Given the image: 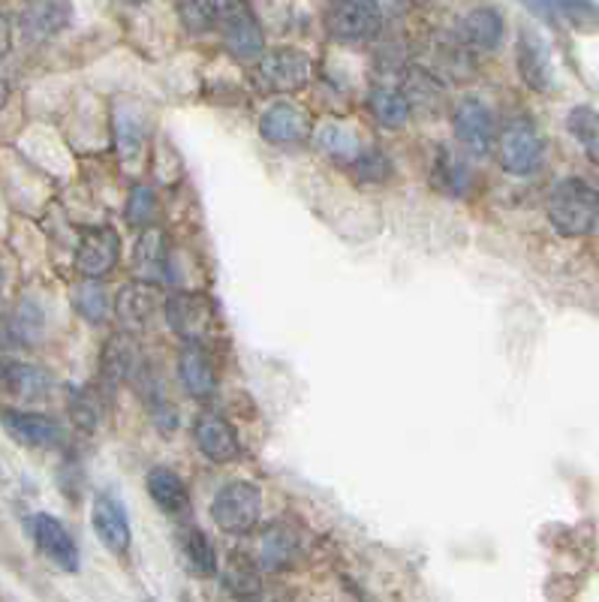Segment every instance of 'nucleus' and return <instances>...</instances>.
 <instances>
[{
	"mask_svg": "<svg viewBox=\"0 0 599 602\" xmlns=\"http://www.w3.org/2000/svg\"><path fill=\"white\" fill-rule=\"evenodd\" d=\"M599 220V194L585 178H564L548 196V224L564 238L590 236Z\"/></svg>",
	"mask_w": 599,
	"mask_h": 602,
	"instance_id": "obj_1",
	"label": "nucleus"
},
{
	"mask_svg": "<svg viewBox=\"0 0 599 602\" xmlns=\"http://www.w3.org/2000/svg\"><path fill=\"white\" fill-rule=\"evenodd\" d=\"M262 516V491L254 482L233 479L211 500V518L224 533H250Z\"/></svg>",
	"mask_w": 599,
	"mask_h": 602,
	"instance_id": "obj_2",
	"label": "nucleus"
},
{
	"mask_svg": "<svg viewBox=\"0 0 599 602\" xmlns=\"http://www.w3.org/2000/svg\"><path fill=\"white\" fill-rule=\"evenodd\" d=\"M497 157H500V166L506 173L525 178V175H534L543 166L546 142H543L539 129L530 121L515 118L497 136Z\"/></svg>",
	"mask_w": 599,
	"mask_h": 602,
	"instance_id": "obj_3",
	"label": "nucleus"
},
{
	"mask_svg": "<svg viewBox=\"0 0 599 602\" xmlns=\"http://www.w3.org/2000/svg\"><path fill=\"white\" fill-rule=\"evenodd\" d=\"M163 316L184 344L203 346L215 325V301L205 292H172L169 299L163 301Z\"/></svg>",
	"mask_w": 599,
	"mask_h": 602,
	"instance_id": "obj_4",
	"label": "nucleus"
},
{
	"mask_svg": "<svg viewBox=\"0 0 599 602\" xmlns=\"http://www.w3.org/2000/svg\"><path fill=\"white\" fill-rule=\"evenodd\" d=\"M217 28H220L224 45L236 58L254 61L266 54L262 28H259L254 10L245 3H217Z\"/></svg>",
	"mask_w": 599,
	"mask_h": 602,
	"instance_id": "obj_5",
	"label": "nucleus"
},
{
	"mask_svg": "<svg viewBox=\"0 0 599 602\" xmlns=\"http://www.w3.org/2000/svg\"><path fill=\"white\" fill-rule=\"evenodd\" d=\"M452 129H455V139L471 154H476V157H485L494 148V142H497L492 108L476 97H464L455 103V108H452Z\"/></svg>",
	"mask_w": 599,
	"mask_h": 602,
	"instance_id": "obj_6",
	"label": "nucleus"
},
{
	"mask_svg": "<svg viewBox=\"0 0 599 602\" xmlns=\"http://www.w3.org/2000/svg\"><path fill=\"white\" fill-rule=\"evenodd\" d=\"M259 79L268 91L275 94H289V91H299V87L308 85L311 79V58L292 45H283V49H271L259 58Z\"/></svg>",
	"mask_w": 599,
	"mask_h": 602,
	"instance_id": "obj_7",
	"label": "nucleus"
},
{
	"mask_svg": "<svg viewBox=\"0 0 599 602\" xmlns=\"http://www.w3.org/2000/svg\"><path fill=\"white\" fill-rule=\"evenodd\" d=\"M118 229H112V226H94V229H87L82 241H79V248H75V271L85 280H100L118 266Z\"/></svg>",
	"mask_w": 599,
	"mask_h": 602,
	"instance_id": "obj_8",
	"label": "nucleus"
},
{
	"mask_svg": "<svg viewBox=\"0 0 599 602\" xmlns=\"http://www.w3.org/2000/svg\"><path fill=\"white\" fill-rule=\"evenodd\" d=\"M383 24V10L376 3H334L332 10L326 12V31L332 33L341 43H362L371 40Z\"/></svg>",
	"mask_w": 599,
	"mask_h": 602,
	"instance_id": "obj_9",
	"label": "nucleus"
},
{
	"mask_svg": "<svg viewBox=\"0 0 599 602\" xmlns=\"http://www.w3.org/2000/svg\"><path fill=\"white\" fill-rule=\"evenodd\" d=\"M91 525H94L96 539L103 542V549L112 551V554H127L130 542H133V530H130L127 509L121 504L118 497L103 495L94 497V506H91Z\"/></svg>",
	"mask_w": 599,
	"mask_h": 602,
	"instance_id": "obj_10",
	"label": "nucleus"
},
{
	"mask_svg": "<svg viewBox=\"0 0 599 602\" xmlns=\"http://www.w3.org/2000/svg\"><path fill=\"white\" fill-rule=\"evenodd\" d=\"M313 133L311 115L296 103L278 100L262 112L259 118V136L271 145H299Z\"/></svg>",
	"mask_w": 599,
	"mask_h": 602,
	"instance_id": "obj_11",
	"label": "nucleus"
},
{
	"mask_svg": "<svg viewBox=\"0 0 599 602\" xmlns=\"http://www.w3.org/2000/svg\"><path fill=\"white\" fill-rule=\"evenodd\" d=\"M31 533L33 542H37V551H40L49 563H54L58 570L64 572L79 570V546H75V539L70 537V530H66L58 518L45 516V512L33 516Z\"/></svg>",
	"mask_w": 599,
	"mask_h": 602,
	"instance_id": "obj_12",
	"label": "nucleus"
},
{
	"mask_svg": "<svg viewBox=\"0 0 599 602\" xmlns=\"http://www.w3.org/2000/svg\"><path fill=\"white\" fill-rule=\"evenodd\" d=\"M193 440L208 461L229 464L238 458L236 428L217 413H199V419L193 422Z\"/></svg>",
	"mask_w": 599,
	"mask_h": 602,
	"instance_id": "obj_13",
	"label": "nucleus"
},
{
	"mask_svg": "<svg viewBox=\"0 0 599 602\" xmlns=\"http://www.w3.org/2000/svg\"><path fill=\"white\" fill-rule=\"evenodd\" d=\"M455 33H458V45L471 52H494L504 40V15L494 7H476L461 15Z\"/></svg>",
	"mask_w": 599,
	"mask_h": 602,
	"instance_id": "obj_14",
	"label": "nucleus"
},
{
	"mask_svg": "<svg viewBox=\"0 0 599 602\" xmlns=\"http://www.w3.org/2000/svg\"><path fill=\"white\" fill-rule=\"evenodd\" d=\"M0 425L7 428L12 440L33 446V449H52L61 443V425L43 413H22V409H3Z\"/></svg>",
	"mask_w": 599,
	"mask_h": 602,
	"instance_id": "obj_15",
	"label": "nucleus"
},
{
	"mask_svg": "<svg viewBox=\"0 0 599 602\" xmlns=\"http://www.w3.org/2000/svg\"><path fill=\"white\" fill-rule=\"evenodd\" d=\"M133 274L142 283L157 287L163 280H169V250H166V236L157 226L142 229L133 248Z\"/></svg>",
	"mask_w": 599,
	"mask_h": 602,
	"instance_id": "obj_16",
	"label": "nucleus"
},
{
	"mask_svg": "<svg viewBox=\"0 0 599 602\" xmlns=\"http://www.w3.org/2000/svg\"><path fill=\"white\" fill-rule=\"evenodd\" d=\"M518 75L525 79L527 87H534L539 94H546L555 87V70H551V61H548L546 43L539 40V33L525 31L518 37Z\"/></svg>",
	"mask_w": 599,
	"mask_h": 602,
	"instance_id": "obj_17",
	"label": "nucleus"
},
{
	"mask_svg": "<svg viewBox=\"0 0 599 602\" xmlns=\"http://www.w3.org/2000/svg\"><path fill=\"white\" fill-rule=\"evenodd\" d=\"M115 311H118V320L127 329H142L161 313V292H157V287L142 283V280L127 283L115 299Z\"/></svg>",
	"mask_w": 599,
	"mask_h": 602,
	"instance_id": "obj_18",
	"label": "nucleus"
},
{
	"mask_svg": "<svg viewBox=\"0 0 599 602\" xmlns=\"http://www.w3.org/2000/svg\"><path fill=\"white\" fill-rule=\"evenodd\" d=\"M100 374H103V383L109 386H118V383H127L133 376L140 374V346L130 338L127 332L115 334L106 346H103V355H100Z\"/></svg>",
	"mask_w": 599,
	"mask_h": 602,
	"instance_id": "obj_19",
	"label": "nucleus"
},
{
	"mask_svg": "<svg viewBox=\"0 0 599 602\" xmlns=\"http://www.w3.org/2000/svg\"><path fill=\"white\" fill-rule=\"evenodd\" d=\"M178 376L193 398H208L215 392V365L199 344H184L178 353Z\"/></svg>",
	"mask_w": 599,
	"mask_h": 602,
	"instance_id": "obj_20",
	"label": "nucleus"
},
{
	"mask_svg": "<svg viewBox=\"0 0 599 602\" xmlns=\"http://www.w3.org/2000/svg\"><path fill=\"white\" fill-rule=\"evenodd\" d=\"M70 15H73V10L66 3H33L22 12L19 24H22V33L31 43H45V40H52V37L64 31L70 24Z\"/></svg>",
	"mask_w": 599,
	"mask_h": 602,
	"instance_id": "obj_21",
	"label": "nucleus"
},
{
	"mask_svg": "<svg viewBox=\"0 0 599 602\" xmlns=\"http://www.w3.org/2000/svg\"><path fill=\"white\" fill-rule=\"evenodd\" d=\"M148 485V495L154 504L161 506L163 512H169V516H182L184 509L190 506V491H187V485L182 482V476L169 470V467H154L145 479Z\"/></svg>",
	"mask_w": 599,
	"mask_h": 602,
	"instance_id": "obj_22",
	"label": "nucleus"
},
{
	"mask_svg": "<svg viewBox=\"0 0 599 602\" xmlns=\"http://www.w3.org/2000/svg\"><path fill=\"white\" fill-rule=\"evenodd\" d=\"M397 91L407 100L410 112L413 108H425V112H434V108L443 103V85L440 79L431 70H419V66H410Z\"/></svg>",
	"mask_w": 599,
	"mask_h": 602,
	"instance_id": "obj_23",
	"label": "nucleus"
},
{
	"mask_svg": "<svg viewBox=\"0 0 599 602\" xmlns=\"http://www.w3.org/2000/svg\"><path fill=\"white\" fill-rule=\"evenodd\" d=\"M52 376L43 367L22 365V362H7V388L24 401H43L52 395Z\"/></svg>",
	"mask_w": 599,
	"mask_h": 602,
	"instance_id": "obj_24",
	"label": "nucleus"
},
{
	"mask_svg": "<svg viewBox=\"0 0 599 602\" xmlns=\"http://www.w3.org/2000/svg\"><path fill=\"white\" fill-rule=\"evenodd\" d=\"M368 103H371L374 118L389 129H401L410 121V115H413L407 106V100H404V94H401L395 85H376L374 91H371Z\"/></svg>",
	"mask_w": 599,
	"mask_h": 602,
	"instance_id": "obj_25",
	"label": "nucleus"
},
{
	"mask_svg": "<svg viewBox=\"0 0 599 602\" xmlns=\"http://www.w3.org/2000/svg\"><path fill=\"white\" fill-rule=\"evenodd\" d=\"M434 184L446 196H464L471 190V169L464 157H458L455 150L440 148L437 163H434Z\"/></svg>",
	"mask_w": 599,
	"mask_h": 602,
	"instance_id": "obj_26",
	"label": "nucleus"
},
{
	"mask_svg": "<svg viewBox=\"0 0 599 602\" xmlns=\"http://www.w3.org/2000/svg\"><path fill=\"white\" fill-rule=\"evenodd\" d=\"M567 129L585 148L588 160L599 166V112L590 106H576L567 115Z\"/></svg>",
	"mask_w": 599,
	"mask_h": 602,
	"instance_id": "obj_27",
	"label": "nucleus"
},
{
	"mask_svg": "<svg viewBox=\"0 0 599 602\" xmlns=\"http://www.w3.org/2000/svg\"><path fill=\"white\" fill-rule=\"evenodd\" d=\"M136 383L142 386V398H145V407L154 416V422L161 425L163 430L175 428V407H172V401L166 398V388H163V380L151 374V371H142L136 374Z\"/></svg>",
	"mask_w": 599,
	"mask_h": 602,
	"instance_id": "obj_28",
	"label": "nucleus"
},
{
	"mask_svg": "<svg viewBox=\"0 0 599 602\" xmlns=\"http://www.w3.org/2000/svg\"><path fill=\"white\" fill-rule=\"evenodd\" d=\"M115 133H118V154L124 163L140 160L142 148H145V124L133 112V108L121 106L115 115Z\"/></svg>",
	"mask_w": 599,
	"mask_h": 602,
	"instance_id": "obj_29",
	"label": "nucleus"
},
{
	"mask_svg": "<svg viewBox=\"0 0 599 602\" xmlns=\"http://www.w3.org/2000/svg\"><path fill=\"white\" fill-rule=\"evenodd\" d=\"M224 584L226 591L236 593V596H254L259 593V572L257 563L250 558H245V551H236L224 570Z\"/></svg>",
	"mask_w": 599,
	"mask_h": 602,
	"instance_id": "obj_30",
	"label": "nucleus"
},
{
	"mask_svg": "<svg viewBox=\"0 0 599 602\" xmlns=\"http://www.w3.org/2000/svg\"><path fill=\"white\" fill-rule=\"evenodd\" d=\"M73 304L79 316L91 325H100L109 320V295L96 280H85L82 287H75Z\"/></svg>",
	"mask_w": 599,
	"mask_h": 602,
	"instance_id": "obj_31",
	"label": "nucleus"
},
{
	"mask_svg": "<svg viewBox=\"0 0 599 602\" xmlns=\"http://www.w3.org/2000/svg\"><path fill=\"white\" fill-rule=\"evenodd\" d=\"M184 554H187V563L196 575H205L211 579L217 572V554L211 539L205 537L199 527H187V537H184Z\"/></svg>",
	"mask_w": 599,
	"mask_h": 602,
	"instance_id": "obj_32",
	"label": "nucleus"
},
{
	"mask_svg": "<svg viewBox=\"0 0 599 602\" xmlns=\"http://www.w3.org/2000/svg\"><path fill=\"white\" fill-rule=\"evenodd\" d=\"M317 145H320L326 154H332V157H338V160H353L362 154L359 150V139H355L353 129L341 127V124H334V121H329V124H322L320 129H317Z\"/></svg>",
	"mask_w": 599,
	"mask_h": 602,
	"instance_id": "obj_33",
	"label": "nucleus"
},
{
	"mask_svg": "<svg viewBox=\"0 0 599 602\" xmlns=\"http://www.w3.org/2000/svg\"><path fill=\"white\" fill-rule=\"evenodd\" d=\"M296 554V537L289 533L287 527H271L266 537H262V563L278 570V567H287L289 560Z\"/></svg>",
	"mask_w": 599,
	"mask_h": 602,
	"instance_id": "obj_34",
	"label": "nucleus"
},
{
	"mask_svg": "<svg viewBox=\"0 0 599 602\" xmlns=\"http://www.w3.org/2000/svg\"><path fill=\"white\" fill-rule=\"evenodd\" d=\"M70 416L82 430H94L103 419V401L94 388H75L70 395Z\"/></svg>",
	"mask_w": 599,
	"mask_h": 602,
	"instance_id": "obj_35",
	"label": "nucleus"
},
{
	"mask_svg": "<svg viewBox=\"0 0 599 602\" xmlns=\"http://www.w3.org/2000/svg\"><path fill=\"white\" fill-rule=\"evenodd\" d=\"M534 12L551 15V19H567L578 31H597L599 10L590 3H557V7H534Z\"/></svg>",
	"mask_w": 599,
	"mask_h": 602,
	"instance_id": "obj_36",
	"label": "nucleus"
},
{
	"mask_svg": "<svg viewBox=\"0 0 599 602\" xmlns=\"http://www.w3.org/2000/svg\"><path fill=\"white\" fill-rule=\"evenodd\" d=\"M124 217L133 226H140V229H151L154 217H157V196H154V190L145 187V184L133 187L127 196V205H124Z\"/></svg>",
	"mask_w": 599,
	"mask_h": 602,
	"instance_id": "obj_37",
	"label": "nucleus"
},
{
	"mask_svg": "<svg viewBox=\"0 0 599 602\" xmlns=\"http://www.w3.org/2000/svg\"><path fill=\"white\" fill-rule=\"evenodd\" d=\"M10 329H12V334H16V341L31 344V341H37V338L43 334V313H40V308H37V304L24 301L22 308L12 313Z\"/></svg>",
	"mask_w": 599,
	"mask_h": 602,
	"instance_id": "obj_38",
	"label": "nucleus"
},
{
	"mask_svg": "<svg viewBox=\"0 0 599 602\" xmlns=\"http://www.w3.org/2000/svg\"><path fill=\"white\" fill-rule=\"evenodd\" d=\"M392 169V163L385 160L380 150H362L359 157H355V173L364 181H383L385 175Z\"/></svg>",
	"mask_w": 599,
	"mask_h": 602,
	"instance_id": "obj_39",
	"label": "nucleus"
},
{
	"mask_svg": "<svg viewBox=\"0 0 599 602\" xmlns=\"http://www.w3.org/2000/svg\"><path fill=\"white\" fill-rule=\"evenodd\" d=\"M182 19L190 31H205V28H215L217 24V3H187L182 7Z\"/></svg>",
	"mask_w": 599,
	"mask_h": 602,
	"instance_id": "obj_40",
	"label": "nucleus"
},
{
	"mask_svg": "<svg viewBox=\"0 0 599 602\" xmlns=\"http://www.w3.org/2000/svg\"><path fill=\"white\" fill-rule=\"evenodd\" d=\"M10 49H12V24H10V19L0 12V58H7V54H10Z\"/></svg>",
	"mask_w": 599,
	"mask_h": 602,
	"instance_id": "obj_41",
	"label": "nucleus"
},
{
	"mask_svg": "<svg viewBox=\"0 0 599 602\" xmlns=\"http://www.w3.org/2000/svg\"><path fill=\"white\" fill-rule=\"evenodd\" d=\"M7 100H10V87H7V82L0 79V108L7 106Z\"/></svg>",
	"mask_w": 599,
	"mask_h": 602,
	"instance_id": "obj_42",
	"label": "nucleus"
},
{
	"mask_svg": "<svg viewBox=\"0 0 599 602\" xmlns=\"http://www.w3.org/2000/svg\"><path fill=\"white\" fill-rule=\"evenodd\" d=\"M0 386H7V362H0Z\"/></svg>",
	"mask_w": 599,
	"mask_h": 602,
	"instance_id": "obj_43",
	"label": "nucleus"
},
{
	"mask_svg": "<svg viewBox=\"0 0 599 602\" xmlns=\"http://www.w3.org/2000/svg\"><path fill=\"white\" fill-rule=\"evenodd\" d=\"M0 292H3V269H0Z\"/></svg>",
	"mask_w": 599,
	"mask_h": 602,
	"instance_id": "obj_44",
	"label": "nucleus"
}]
</instances>
